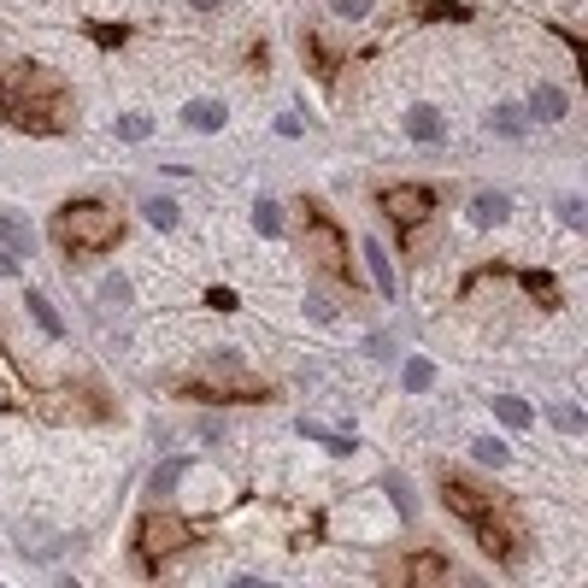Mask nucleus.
<instances>
[{
  "mask_svg": "<svg viewBox=\"0 0 588 588\" xmlns=\"http://www.w3.org/2000/svg\"><path fill=\"white\" fill-rule=\"evenodd\" d=\"M447 577V559L442 553H418V559L401 565V582H442Z\"/></svg>",
  "mask_w": 588,
  "mask_h": 588,
  "instance_id": "obj_28",
  "label": "nucleus"
},
{
  "mask_svg": "<svg viewBox=\"0 0 588 588\" xmlns=\"http://www.w3.org/2000/svg\"><path fill=\"white\" fill-rule=\"evenodd\" d=\"M489 412L507 429H518V436H524V429H535V406L524 401V394H489Z\"/></svg>",
  "mask_w": 588,
  "mask_h": 588,
  "instance_id": "obj_19",
  "label": "nucleus"
},
{
  "mask_svg": "<svg viewBox=\"0 0 588 588\" xmlns=\"http://www.w3.org/2000/svg\"><path fill=\"white\" fill-rule=\"evenodd\" d=\"M301 313L313 318V324H324V330H336V324H341V306H336V294H324V288H306Z\"/></svg>",
  "mask_w": 588,
  "mask_h": 588,
  "instance_id": "obj_25",
  "label": "nucleus"
},
{
  "mask_svg": "<svg viewBox=\"0 0 588 588\" xmlns=\"http://www.w3.org/2000/svg\"><path fill=\"white\" fill-rule=\"evenodd\" d=\"M442 507L454 512L459 524H477L482 512H494V507H500V500L482 489V482H471L465 471H442Z\"/></svg>",
  "mask_w": 588,
  "mask_h": 588,
  "instance_id": "obj_8",
  "label": "nucleus"
},
{
  "mask_svg": "<svg viewBox=\"0 0 588 588\" xmlns=\"http://www.w3.org/2000/svg\"><path fill=\"white\" fill-rule=\"evenodd\" d=\"M177 118H183L188 135H224V130H230V100H218V95H188Z\"/></svg>",
  "mask_w": 588,
  "mask_h": 588,
  "instance_id": "obj_13",
  "label": "nucleus"
},
{
  "mask_svg": "<svg viewBox=\"0 0 588 588\" xmlns=\"http://www.w3.org/2000/svg\"><path fill=\"white\" fill-rule=\"evenodd\" d=\"M230 500H236V489H230L224 471H213L206 459H177V477H171L165 507H177V512H224Z\"/></svg>",
  "mask_w": 588,
  "mask_h": 588,
  "instance_id": "obj_3",
  "label": "nucleus"
},
{
  "mask_svg": "<svg viewBox=\"0 0 588 588\" xmlns=\"http://www.w3.org/2000/svg\"><path fill=\"white\" fill-rule=\"evenodd\" d=\"M401 135L418 148H447V112L436 107V100H412V107L401 112Z\"/></svg>",
  "mask_w": 588,
  "mask_h": 588,
  "instance_id": "obj_10",
  "label": "nucleus"
},
{
  "mask_svg": "<svg viewBox=\"0 0 588 588\" xmlns=\"http://www.w3.org/2000/svg\"><path fill=\"white\" fill-rule=\"evenodd\" d=\"M436 383H442V371H436V359H429V353H406L401 359V394L418 401V394H429Z\"/></svg>",
  "mask_w": 588,
  "mask_h": 588,
  "instance_id": "obj_17",
  "label": "nucleus"
},
{
  "mask_svg": "<svg viewBox=\"0 0 588 588\" xmlns=\"http://www.w3.org/2000/svg\"><path fill=\"white\" fill-rule=\"evenodd\" d=\"M24 313L36 318V330L47 336V341H65L72 336V324H65V313L54 301H47V288H36V283H24Z\"/></svg>",
  "mask_w": 588,
  "mask_h": 588,
  "instance_id": "obj_16",
  "label": "nucleus"
},
{
  "mask_svg": "<svg viewBox=\"0 0 588 588\" xmlns=\"http://www.w3.org/2000/svg\"><path fill=\"white\" fill-rule=\"evenodd\" d=\"M306 213V230H301V253L313 259L318 271H336V276H353V248L348 236H341V224L330 213H318V206H301Z\"/></svg>",
  "mask_w": 588,
  "mask_h": 588,
  "instance_id": "obj_6",
  "label": "nucleus"
},
{
  "mask_svg": "<svg viewBox=\"0 0 588 588\" xmlns=\"http://www.w3.org/2000/svg\"><path fill=\"white\" fill-rule=\"evenodd\" d=\"M553 213H559V224H565V230H588V200L582 195H570V188H565V195L559 200H553Z\"/></svg>",
  "mask_w": 588,
  "mask_h": 588,
  "instance_id": "obj_29",
  "label": "nucleus"
},
{
  "mask_svg": "<svg viewBox=\"0 0 588 588\" xmlns=\"http://www.w3.org/2000/svg\"><path fill=\"white\" fill-rule=\"evenodd\" d=\"M206 301H213V313H236V294H230V288H213Z\"/></svg>",
  "mask_w": 588,
  "mask_h": 588,
  "instance_id": "obj_32",
  "label": "nucleus"
},
{
  "mask_svg": "<svg viewBox=\"0 0 588 588\" xmlns=\"http://www.w3.org/2000/svg\"><path fill=\"white\" fill-rule=\"evenodd\" d=\"M276 135H283V142H301V135H306V118L301 112H276V124H271Z\"/></svg>",
  "mask_w": 588,
  "mask_h": 588,
  "instance_id": "obj_31",
  "label": "nucleus"
},
{
  "mask_svg": "<svg viewBox=\"0 0 588 588\" xmlns=\"http://www.w3.org/2000/svg\"><path fill=\"white\" fill-rule=\"evenodd\" d=\"M535 124H530V112H524V100H494L489 112H482V135L489 142H524Z\"/></svg>",
  "mask_w": 588,
  "mask_h": 588,
  "instance_id": "obj_15",
  "label": "nucleus"
},
{
  "mask_svg": "<svg viewBox=\"0 0 588 588\" xmlns=\"http://www.w3.org/2000/svg\"><path fill=\"white\" fill-rule=\"evenodd\" d=\"M371 12H377V0H324V19H330V24H366L371 19Z\"/></svg>",
  "mask_w": 588,
  "mask_h": 588,
  "instance_id": "obj_26",
  "label": "nucleus"
},
{
  "mask_svg": "<svg viewBox=\"0 0 588 588\" xmlns=\"http://www.w3.org/2000/svg\"><path fill=\"white\" fill-rule=\"evenodd\" d=\"M112 142H124V148L153 142V112H118L112 118Z\"/></svg>",
  "mask_w": 588,
  "mask_h": 588,
  "instance_id": "obj_22",
  "label": "nucleus"
},
{
  "mask_svg": "<svg viewBox=\"0 0 588 588\" xmlns=\"http://www.w3.org/2000/svg\"><path fill=\"white\" fill-rule=\"evenodd\" d=\"M253 230L265 236V241H283L288 236V218H283V200H271V195H259L253 200Z\"/></svg>",
  "mask_w": 588,
  "mask_h": 588,
  "instance_id": "obj_23",
  "label": "nucleus"
},
{
  "mask_svg": "<svg viewBox=\"0 0 588 588\" xmlns=\"http://www.w3.org/2000/svg\"><path fill=\"white\" fill-rule=\"evenodd\" d=\"M224 7H230V0H188V12H200V19L206 12H224Z\"/></svg>",
  "mask_w": 588,
  "mask_h": 588,
  "instance_id": "obj_34",
  "label": "nucleus"
},
{
  "mask_svg": "<svg viewBox=\"0 0 588 588\" xmlns=\"http://www.w3.org/2000/svg\"><path fill=\"white\" fill-rule=\"evenodd\" d=\"M359 253H366V276L383 301H401V271H394V253L383 236H359Z\"/></svg>",
  "mask_w": 588,
  "mask_h": 588,
  "instance_id": "obj_12",
  "label": "nucleus"
},
{
  "mask_svg": "<svg viewBox=\"0 0 588 588\" xmlns=\"http://www.w3.org/2000/svg\"><path fill=\"white\" fill-rule=\"evenodd\" d=\"M0 276H7V283H12V276H24V259H12L7 248H0Z\"/></svg>",
  "mask_w": 588,
  "mask_h": 588,
  "instance_id": "obj_33",
  "label": "nucleus"
},
{
  "mask_svg": "<svg viewBox=\"0 0 588 588\" xmlns=\"http://www.w3.org/2000/svg\"><path fill=\"white\" fill-rule=\"evenodd\" d=\"M47 236H54V248L65 259H95V253H112L118 241H124V213H118L112 200H65L54 224H47Z\"/></svg>",
  "mask_w": 588,
  "mask_h": 588,
  "instance_id": "obj_2",
  "label": "nucleus"
},
{
  "mask_svg": "<svg viewBox=\"0 0 588 588\" xmlns=\"http://www.w3.org/2000/svg\"><path fill=\"white\" fill-rule=\"evenodd\" d=\"M135 313V283H130V271H100V283H95V318L100 324H124Z\"/></svg>",
  "mask_w": 588,
  "mask_h": 588,
  "instance_id": "obj_9",
  "label": "nucleus"
},
{
  "mask_svg": "<svg viewBox=\"0 0 588 588\" xmlns=\"http://www.w3.org/2000/svg\"><path fill=\"white\" fill-rule=\"evenodd\" d=\"M188 542H195V530H188V518L177 507H148V518L135 524V559H142L148 570L177 559Z\"/></svg>",
  "mask_w": 588,
  "mask_h": 588,
  "instance_id": "obj_5",
  "label": "nucleus"
},
{
  "mask_svg": "<svg viewBox=\"0 0 588 588\" xmlns=\"http://www.w3.org/2000/svg\"><path fill=\"white\" fill-rule=\"evenodd\" d=\"M465 447H471V465H482V471H507V465H512V447L500 442V436H489V429H482V436H471Z\"/></svg>",
  "mask_w": 588,
  "mask_h": 588,
  "instance_id": "obj_21",
  "label": "nucleus"
},
{
  "mask_svg": "<svg viewBox=\"0 0 588 588\" xmlns=\"http://www.w3.org/2000/svg\"><path fill=\"white\" fill-rule=\"evenodd\" d=\"M142 224H148V230H177L183 206L171 200V195H142Z\"/></svg>",
  "mask_w": 588,
  "mask_h": 588,
  "instance_id": "obj_24",
  "label": "nucleus"
},
{
  "mask_svg": "<svg viewBox=\"0 0 588 588\" xmlns=\"http://www.w3.org/2000/svg\"><path fill=\"white\" fill-rule=\"evenodd\" d=\"M518 213V200L507 195V188H477L471 200H465V218H471V230H507Z\"/></svg>",
  "mask_w": 588,
  "mask_h": 588,
  "instance_id": "obj_14",
  "label": "nucleus"
},
{
  "mask_svg": "<svg viewBox=\"0 0 588 588\" xmlns=\"http://www.w3.org/2000/svg\"><path fill=\"white\" fill-rule=\"evenodd\" d=\"M0 118L12 130L54 135L72 124V95H65V83L47 65H7L0 72Z\"/></svg>",
  "mask_w": 588,
  "mask_h": 588,
  "instance_id": "obj_1",
  "label": "nucleus"
},
{
  "mask_svg": "<svg viewBox=\"0 0 588 588\" xmlns=\"http://www.w3.org/2000/svg\"><path fill=\"white\" fill-rule=\"evenodd\" d=\"M383 494L394 500V512H401L406 524L418 518V500H412V482H406V477H383Z\"/></svg>",
  "mask_w": 588,
  "mask_h": 588,
  "instance_id": "obj_30",
  "label": "nucleus"
},
{
  "mask_svg": "<svg viewBox=\"0 0 588 588\" xmlns=\"http://www.w3.org/2000/svg\"><path fill=\"white\" fill-rule=\"evenodd\" d=\"M524 112H530V124H565L570 118V89L553 83V77H535L530 95H524Z\"/></svg>",
  "mask_w": 588,
  "mask_h": 588,
  "instance_id": "obj_11",
  "label": "nucleus"
},
{
  "mask_svg": "<svg viewBox=\"0 0 588 588\" xmlns=\"http://www.w3.org/2000/svg\"><path fill=\"white\" fill-rule=\"evenodd\" d=\"M377 213H383L389 224H401V230H418V224H429V213H436V188L389 183V188H377Z\"/></svg>",
  "mask_w": 588,
  "mask_h": 588,
  "instance_id": "obj_7",
  "label": "nucleus"
},
{
  "mask_svg": "<svg viewBox=\"0 0 588 588\" xmlns=\"http://www.w3.org/2000/svg\"><path fill=\"white\" fill-rule=\"evenodd\" d=\"M188 394H213V401H253V394H265V383L248 371V359H241L236 348H218L195 377H188Z\"/></svg>",
  "mask_w": 588,
  "mask_h": 588,
  "instance_id": "obj_4",
  "label": "nucleus"
},
{
  "mask_svg": "<svg viewBox=\"0 0 588 588\" xmlns=\"http://www.w3.org/2000/svg\"><path fill=\"white\" fill-rule=\"evenodd\" d=\"M294 436H301V442H318L324 454H336V459H348L353 447H359L353 436H341V429H330L324 418H301V424H294Z\"/></svg>",
  "mask_w": 588,
  "mask_h": 588,
  "instance_id": "obj_18",
  "label": "nucleus"
},
{
  "mask_svg": "<svg viewBox=\"0 0 588 588\" xmlns=\"http://www.w3.org/2000/svg\"><path fill=\"white\" fill-rule=\"evenodd\" d=\"M0 248H7L12 259H30L36 253V230H30L19 213H0Z\"/></svg>",
  "mask_w": 588,
  "mask_h": 588,
  "instance_id": "obj_20",
  "label": "nucleus"
},
{
  "mask_svg": "<svg viewBox=\"0 0 588 588\" xmlns=\"http://www.w3.org/2000/svg\"><path fill=\"white\" fill-rule=\"evenodd\" d=\"M547 424L559 429V436H582V429H588V418H582L577 401H547Z\"/></svg>",
  "mask_w": 588,
  "mask_h": 588,
  "instance_id": "obj_27",
  "label": "nucleus"
}]
</instances>
